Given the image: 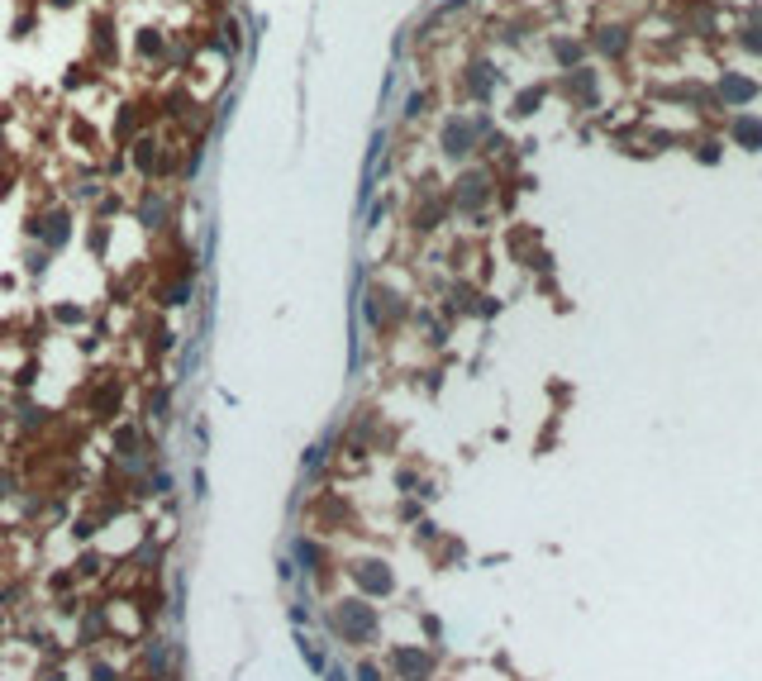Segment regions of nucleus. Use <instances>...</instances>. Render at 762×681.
Here are the masks:
<instances>
[{
    "mask_svg": "<svg viewBox=\"0 0 762 681\" xmlns=\"http://www.w3.org/2000/svg\"><path fill=\"white\" fill-rule=\"evenodd\" d=\"M348 577H353V586H358L362 601H386V596L396 591V572H391V567H386L381 558H358V562H348Z\"/></svg>",
    "mask_w": 762,
    "mask_h": 681,
    "instance_id": "2",
    "label": "nucleus"
},
{
    "mask_svg": "<svg viewBox=\"0 0 762 681\" xmlns=\"http://www.w3.org/2000/svg\"><path fill=\"white\" fill-rule=\"evenodd\" d=\"M53 615H58V620H77L81 601H77V596H53Z\"/></svg>",
    "mask_w": 762,
    "mask_h": 681,
    "instance_id": "13",
    "label": "nucleus"
},
{
    "mask_svg": "<svg viewBox=\"0 0 762 681\" xmlns=\"http://www.w3.org/2000/svg\"><path fill=\"white\" fill-rule=\"evenodd\" d=\"M296 648H301V658L310 662V667H315V672H324V667H329V658H324L320 648H315V639H296Z\"/></svg>",
    "mask_w": 762,
    "mask_h": 681,
    "instance_id": "10",
    "label": "nucleus"
},
{
    "mask_svg": "<svg viewBox=\"0 0 762 681\" xmlns=\"http://www.w3.org/2000/svg\"><path fill=\"white\" fill-rule=\"evenodd\" d=\"M101 634H110V615H105V605H86V610H81V624H77V643H81V648H91Z\"/></svg>",
    "mask_w": 762,
    "mask_h": 681,
    "instance_id": "6",
    "label": "nucleus"
},
{
    "mask_svg": "<svg viewBox=\"0 0 762 681\" xmlns=\"http://www.w3.org/2000/svg\"><path fill=\"white\" fill-rule=\"evenodd\" d=\"M324 629L343 643V648H367V643L381 639V610L362 596H348L339 601L329 615H324Z\"/></svg>",
    "mask_w": 762,
    "mask_h": 681,
    "instance_id": "1",
    "label": "nucleus"
},
{
    "mask_svg": "<svg viewBox=\"0 0 762 681\" xmlns=\"http://www.w3.org/2000/svg\"><path fill=\"white\" fill-rule=\"evenodd\" d=\"M291 562H296V572L315 577V586H320V591L334 581V558H329V548H324L320 539H310V534H301V539L291 543Z\"/></svg>",
    "mask_w": 762,
    "mask_h": 681,
    "instance_id": "4",
    "label": "nucleus"
},
{
    "mask_svg": "<svg viewBox=\"0 0 762 681\" xmlns=\"http://www.w3.org/2000/svg\"><path fill=\"white\" fill-rule=\"evenodd\" d=\"M58 320H67V324H77V320H81V310H77V305H58Z\"/></svg>",
    "mask_w": 762,
    "mask_h": 681,
    "instance_id": "16",
    "label": "nucleus"
},
{
    "mask_svg": "<svg viewBox=\"0 0 762 681\" xmlns=\"http://www.w3.org/2000/svg\"><path fill=\"white\" fill-rule=\"evenodd\" d=\"M396 515H401V520H420V501H401Z\"/></svg>",
    "mask_w": 762,
    "mask_h": 681,
    "instance_id": "15",
    "label": "nucleus"
},
{
    "mask_svg": "<svg viewBox=\"0 0 762 681\" xmlns=\"http://www.w3.org/2000/svg\"><path fill=\"white\" fill-rule=\"evenodd\" d=\"M15 491H20V481H15V472H0V501H5V496H15Z\"/></svg>",
    "mask_w": 762,
    "mask_h": 681,
    "instance_id": "14",
    "label": "nucleus"
},
{
    "mask_svg": "<svg viewBox=\"0 0 762 681\" xmlns=\"http://www.w3.org/2000/svg\"><path fill=\"white\" fill-rule=\"evenodd\" d=\"M105 562H110V558H105L101 548H91V543H86V548L77 553V562H72V572H77V581H96V577H105V572H110Z\"/></svg>",
    "mask_w": 762,
    "mask_h": 681,
    "instance_id": "7",
    "label": "nucleus"
},
{
    "mask_svg": "<svg viewBox=\"0 0 762 681\" xmlns=\"http://www.w3.org/2000/svg\"><path fill=\"white\" fill-rule=\"evenodd\" d=\"M72 586H77V572H72V567H62V572L48 577V591H53V596H67Z\"/></svg>",
    "mask_w": 762,
    "mask_h": 681,
    "instance_id": "12",
    "label": "nucleus"
},
{
    "mask_svg": "<svg viewBox=\"0 0 762 681\" xmlns=\"http://www.w3.org/2000/svg\"><path fill=\"white\" fill-rule=\"evenodd\" d=\"M386 667H391V677L396 681H434V653L429 648H420V643H396L391 648V658H386Z\"/></svg>",
    "mask_w": 762,
    "mask_h": 681,
    "instance_id": "3",
    "label": "nucleus"
},
{
    "mask_svg": "<svg viewBox=\"0 0 762 681\" xmlns=\"http://www.w3.org/2000/svg\"><path fill=\"white\" fill-rule=\"evenodd\" d=\"M86 681H120V667H115V662H105V658H91Z\"/></svg>",
    "mask_w": 762,
    "mask_h": 681,
    "instance_id": "8",
    "label": "nucleus"
},
{
    "mask_svg": "<svg viewBox=\"0 0 762 681\" xmlns=\"http://www.w3.org/2000/svg\"><path fill=\"white\" fill-rule=\"evenodd\" d=\"M139 677L172 681V643L167 639H143L139 643Z\"/></svg>",
    "mask_w": 762,
    "mask_h": 681,
    "instance_id": "5",
    "label": "nucleus"
},
{
    "mask_svg": "<svg viewBox=\"0 0 762 681\" xmlns=\"http://www.w3.org/2000/svg\"><path fill=\"white\" fill-rule=\"evenodd\" d=\"M96 529H101V515H81V520L72 524V539H77V543H91V539H96Z\"/></svg>",
    "mask_w": 762,
    "mask_h": 681,
    "instance_id": "9",
    "label": "nucleus"
},
{
    "mask_svg": "<svg viewBox=\"0 0 762 681\" xmlns=\"http://www.w3.org/2000/svg\"><path fill=\"white\" fill-rule=\"evenodd\" d=\"M120 681H148V677H139V672H120Z\"/></svg>",
    "mask_w": 762,
    "mask_h": 681,
    "instance_id": "17",
    "label": "nucleus"
},
{
    "mask_svg": "<svg viewBox=\"0 0 762 681\" xmlns=\"http://www.w3.org/2000/svg\"><path fill=\"white\" fill-rule=\"evenodd\" d=\"M353 681H386V672H381L372 658H358L353 662Z\"/></svg>",
    "mask_w": 762,
    "mask_h": 681,
    "instance_id": "11",
    "label": "nucleus"
}]
</instances>
